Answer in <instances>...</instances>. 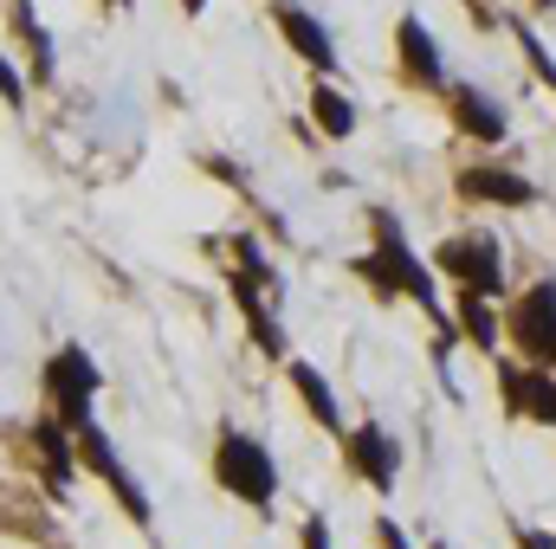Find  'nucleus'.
Returning a JSON list of instances; mask_svg holds the SVG:
<instances>
[{
  "mask_svg": "<svg viewBox=\"0 0 556 549\" xmlns=\"http://www.w3.org/2000/svg\"><path fill=\"white\" fill-rule=\"evenodd\" d=\"M214 478H220V491H233L240 505L273 511L278 465H273V452H266L253 433H240V426H227V433H220V446H214Z\"/></svg>",
  "mask_w": 556,
  "mask_h": 549,
  "instance_id": "f257e3e1",
  "label": "nucleus"
},
{
  "mask_svg": "<svg viewBox=\"0 0 556 549\" xmlns=\"http://www.w3.org/2000/svg\"><path fill=\"white\" fill-rule=\"evenodd\" d=\"M98 388H104V369L91 362V349L59 343V349L46 356V413H59L72 433L91 426V401H98Z\"/></svg>",
  "mask_w": 556,
  "mask_h": 549,
  "instance_id": "f03ea898",
  "label": "nucleus"
},
{
  "mask_svg": "<svg viewBox=\"0 0 556 549\" xmlns=\"http://www.w3.org/2000/svg\"><path fill=\"white\" fill-rule=\"evenodd\" d=\"M78 465H91L104 485H111V498L124 505V518H137V524H149V498H142V485L130 478V465H124V452L111 446V433L91 420V426H78Z\"/></svg>",
  "mask_w": 556,
  "mask_h": 549,
  "instance_id": "7ed1b4c3",
  "label": "nucleus"
},
{
  "mask_svg": "<svg viewBox=\"0 0 556 549\" xmlns=\"http://www.w3.org/2000/svg\"><path fill=\"white\" fill-rule=\"evenodd\" d=\"M33 459H39L46 491H72V478H78V433L59 413H39L33 420Z\"/></svg>",
  "mask_w": 556,
  "mask_h": 549,
  "instance_id": "20e7f679",
  "label": "nucleus"
},
{
  "mask_svg": "<svg viewBox=\"0 0 556 549\" xmlns=\"http://www.w3.org/2000/svg\"><path fill=\"white\" fill-rule=\"evenodd\" d=\"M511 330H518V343H525L538 362H551V356H556V291H551V284H538V291L518 304Z\"/></svg>",
  "mask_w": 556,
  "mask_h": 549,
  "instance_id": "39448f33",
  "label": "nucleus"
},
{
  "mask_svg": "<svg viewBox=\"0 0 556 549\" xmlns=\"http://www.w3.org/2000/svg\"><path fill=\"white\" fill-rule=\"evenodd\" d=\"M350 459H356V472H363L376 491H389V485H395V439H389L376 420L350 433Z\"/></svg>",
  "mask_w": 556,
  "mask_h": 549,
  "instance_id": "423d86ee",
  "label": "nucleus"
},
{
  "mask_svg": "<svg viewBox=\"0 0 556 549\" xmlns=\"http://www.w3.org/2000/svg\"><path fill=\"white\" fill-rule=\"evenodd\" d=\"M440 266L453 278H466V291H498V266H492V246L485 240H446L440 246Z\"/></svg>",
  "mask_w": 556,
  "mask_h": 549,
  "instance_id": "0eeeda50",
  "label": "nucleus"
},
{
  "mask_svg": "<svg viewBox=\"0 0 556 549\" xmlns=\"http://www.w3.org/2000/svg\"><path fill=\"white\" fill-rule=\"evenodd\" d=\"M278 33H285V39H291V52H298V59H311V65H330V59H337V52H330V33H324L304 7H278Z\"/></svg>",
  "mask_w": 556,
  "mask_h": 549,
  "instance_id": "6e6552de",
  "label": "nucleus"
},
{
  "mask_svg": "<svg viewBox=\"0 0 556 549\" xmlns=\"http://www.w3.org/2000/svg\"><path fill=\"white\" fill-rule=\"evenodd\" d=\"M7 20H13V33H20V39H26V52H33V78H39V85H52V33L39 26L33 0H13V7H7Z\"/></svg>",
  "mask_w": 556,
  "mask_h": 549,
  "instance_id": "1a4fd4ad",
  "label": "nucleus"
},
{
  "mask_svg": "<svg viewBox=\"0 0 556 549\" xmlns=\"http://www.w3.org/2000/svg\"><path fill=\"white\" fill-rule=\"evenodd\" d=\"M233 297H240V310H247V330H253V343H260L266 356H285V343H278V323L266 317V304H260V278L240 272V278H233Z\"/></svg>",
  "mask_w": 556,
  "mask_h": 549,
  "instance_id": "9d476101",
  "label": "nucleus"
},
{
  "mask_svg": "<svg viewBox=\"0 0 556 549\" xmlns=\"http://www.w3.org/2000/svg\"><path fill=\"white\" fill-rule=\"evenodd\" d=\"M466 194L505 201V207H531V181H518V175H505V168H472V175H466Z\"/></svg>",
  "mask_w": 556,
  "mask_h": 549,
  "instance_id": "9b49d317",
  "label": "nucleus"
},
{
  "mask_svg": "<svg viewBox=\"0 0 556 549\" xmlns=\"http://www.w3.org/2000/svg\"><path fill=\"white\" fill-rule=\"evenodd\" d=\"M291 388L304 395V408L317 413V426H337V395H330V382L311 362H291Z\"/></svg>",
  "mask_w": 556,
  "mask_h": 549,
  "instance_id": "f8f14e48",
  "label": "nucleus"
},
{
  "mask_svg": "<svg viewBox=\"0 0 556 549\" xmlns=\"http://www.w3.org/2000/svg\"><path fill=\"white\" fill-rule=\"evenodd\" d=\"M311 117H317V130H324V137H350V130H356L350 98H343V91H330V85H317V91H311Z\"/></svg>",
  "mask_w": 556,
  "mask_h": 549,
  "instance_id": "ddd939ff",
  "label": "nucleus"
},
{
  "mask_svg": "<svg viewBox=\"0 0 556 549\" xmlns=\"http://www.w3.org/2000/svg\"><path fill=\"white\" fill-rule=\"evenodd\" d=\"M402 59H408V72H420V78H440V52H433V33H427L420 20H402Z\"/></svg>",
  "mask_w": 556,
  "mask_h": 549,
  "instance_id": "4468645a",
  "label": "nucleus"
},
{
  "mask_svg": "<svg viewBox=\"0 0 556 549\" xmlns=\"http://www.w3.org/2000/svg\"><path fill=\"white\" fill-rule=\"evenodd\" d=\"M459 124H466L472 137H485V142L505 137V117H498V111H492V104H485L479 91H459Z\"/></svg>",
  "mask_w": 556,
  "mask_h": 549,
  "instance_id": "2eb2a0df",
  "label": "nucleus"
},
{
  "mask_svg": "<svg viewBox=\"0 0 556 549\" xmlns=\"http://www.w3.org/2000/svg\"><path fill=\"white\" fill-rule=\"evenodd\" d=\"M511 408H531L538 420H551L556 426V388L544 375H518V395H511Z\"/></svg>",
  "mask_w": 556,
  "mask_h": 549,
  "instance_id": "dca6fc26",
  "label": "nucleus"
},
{
  "mask_svg": "<svg viewBox=\"0 0 556 549\" xmlns=\"http://www.w3.org/2000/svg\"><path fill=\"white\" fill-rule=\"evenodd\" d=\"M459 310H466L459 323H466V336H472V343H492V336H498V323H492V310H485V304H479L472 291H466V304H459Z\"/></svg>",
  "mask_w": 556,
  "mask_h": 549,
  "instance_id": "f3484780",
  "label": "nucleus"
},
{
  "mask_svg": "<svg viewBox=\"0 0 556 549\" xmlns=\"http://www.w3.org/2000/svg\"><path fill=\"white\" fill-rule=\"evenodd\" d=\"M0 104L7 111H26V78H20V65L0 52Z\"/></svg>",
  "mask_w": 556,
  "mask_h": 549,
  "instance_id": "a211bd4d",
  "label": "nucleus"
},
{
  "mask_svg": "<svg viewBox=\"0 0 556 549\" xmlns=\"http://www.w3.org/2000/svg\"><path fill=\"white\" fill-rule=\"evenodd\" d=\"M304 549H330V524H324V518L304 524Z\"/></svg>",
  "mask_w": 556,
  "mask_h": 549,
  "instance_id": "6ab92c4d",
  "label": "nucleus"
},
{
  "mask_svg": "<svg viewBox=\"0 0 556 549\" xmlns=\"http://www.w3.org/2000/svg\"><path fill=\"white\" fill-rule=\"evenodd\" d=\"M376 537H382V549H408V537H402V531H395V524H382V531H376Z\"/></svg>",
  "mask_w": 556,
  "mask_h": 549,
  "instance_id": "aec40b11",
  "label": "nucleus"
},
{
  "mask_svg": "<svg viewBox=\"0 0 556 549\" xmlns=\"http://www.w3.org/2000/svg\"><path fill=\"white\" fill-rule=\"evenodd\" d=\"M181 7H188V13H201V7H207V0H181Z\"/></svg>",
  "mask_w": 556,
  "mask_h": 549,
  "instance_id": "412c9836",
  "label": "nucleus"
},
{
  "mask_svg": "<svg viewBox=\"0 0 556 549\" xmlns=\"http://www.w3.org/2000/svg\"><path fill=\"white\" fill-rule=\"evenodd\" d=\"M111 7H130V0H111Z\"/></svg>",
  "mask_w": 556,
  "mask_h": 549,
  "instance_id": "4be33fe9",
  "label": "nucleus"
}]
</instances>
